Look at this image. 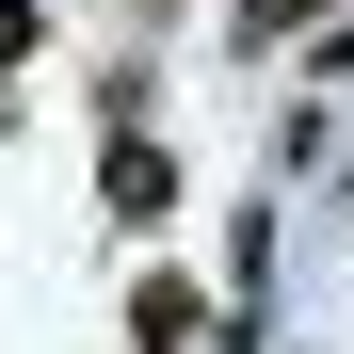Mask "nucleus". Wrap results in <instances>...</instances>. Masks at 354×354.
Here are the masks:
<instances>
[{
	"label": "nucleus",
	"mask_w": 354,
	"mask_h": 354,
	"mask_svg": "<svg viewBox=\"0 0 354 354\" xmlns=\"http://www.w3.org/2000/svg\"><path fill=\"white\" fill-rule=\"evenodd\" d=\"M129 338H145V354H177V338H194V290H177V274H145V290H129Z\"/></svg>",
	"instance_id": "2"
},
{
	"label": "nucleus",
	"mask_w": 354,
	"mask_h": 354,
	"mask_svg": "<svg viewBox=\"0 0 354 354\" xmlns=\"http://www.w3.org/2000/svg\"><path fill=\"white\" fill-rule=\"evenodd\" d=\"M97 209H113V225H161V209H177V161H161V145H113V161H97Z\"/></svg>",
	"instance_id": "1"
},
{
	"label": "nucleus",
	"mask_w": 354,
	"mask_h": 354,
	"mask_svg": "<svg viewBox=\"0 0 354 354\" xmlns=\"http://www.w3.org/2000/svg\"><path fill=\"white\" fill-rule=\"evenodd\" d=\"M225 32H242V48H274V32H322V0H242Z\"/></svg>",
	"instance_id": "3"
},
{
	"label": "nucleus",
	"mask_w": 354,
	"mask_h": 354,
	"mask_svg": "<svg viewBox=\"0 0 354 354\" xmlns=\"http://www.w3.org/2000/svg\"><path fill=\"white\" fill-rule=\"evenodd\" d=\"M32 32H48V0H0V65H32Z\"/></svg>",
	"instance_id": "4"
}]
</instances>
